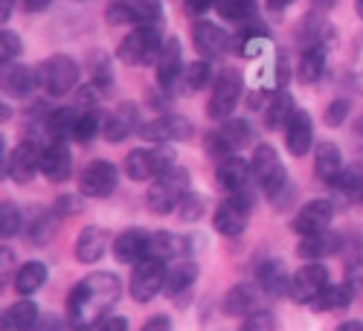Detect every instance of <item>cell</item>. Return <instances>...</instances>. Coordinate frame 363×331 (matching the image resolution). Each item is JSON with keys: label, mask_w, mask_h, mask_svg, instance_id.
I'll list each match as a JSON object with an SVG mask.
<instances>
[{"label": "cell", "mask_w": 363, "mask_h": 331, "mask_svg": "<svg viewBox=\"0 0 363 331\" xmlns=\"http://www.w3.org/2000/svg\"><path fill=\"white\" fill-rule=\"evenodd\" d=\"M119 299V279L113 274H99L84 276L67 296V320L73 331H90L102 320H108L111 308Z\"/></svg>", "instance_id": "cell-1"}, {"label": "cell", "mask_w": 363, "mask_h": 331, "mask_svg": "<svg viewBox=\"0 0 363 331\" xmlns=\"http://www.w3.org/2000/svg\"><path fill=\"white\" fill-rule=\"evenodd\" d=\"M186 195H189V172L180 169V166H172L169 172L155 177V184H151V189L145 195V203H148L151 213L166 215L172 209H177Z\"/></svg>", "instance_id": "cell-2"}, {"label": "cell", "mask_w": 363, "mask_h": 331, "mask_svg": "<svg viewBox=\"0 0 363 331\" xmlns=\"http://www.w3.org/2000/svg\"><path fill=\"white\" fill-rule=\"evenodd\" d=\"M160 50H163V38L157 33V26H137L134 33H128L116 47V58L128 67H137V64H151L160 58Z\"/></svg>", "instance_id": "cell-3"}, {"label": "cell", "mask_w": 363, "mask_h": 331, "mask_svg": "<svg viewBox=\"0 0 363 331\" xmlns=\"http://www.w3.org/2000/svg\"><path fill=\"white\" fill-rule=\"evenodd\" d=\"M105 18L113 26H157L163 21V4L160 0H111Z\"/></svg>", "instance_id": "cell-4"}, {"label": "cell", "mask_w": 363, "mask_h": 331, "mask_svg": "<svg viewBox=\"0 0 363 331\" xmlns=\"http://www.w3.org/2000/svg\"><path fill=\"white\" fill-rule=\"evenodd\" d=\"M79 82V64L70 55H50L38 67V87L47 96H67Z\"/></svg>", "instance_id": "cell-5"}, {"label": "cell", "mask_w": 363, "mask_h": 331, "mask_svg": "<svg viewBox=\"0 0 363 331\" xmlns=\"http://www.w3.org/2000/svg\"><path fill=\"white\" fill-rule=\"evenodd\" d=\"M172 163H174V152L169 145L134 148V152L125 157V174L134 180V184H143V180L160 177L163 172H169Z\"/></svg>", "instance_id": "cell-6"}, {"label": "cell", "mask_w": 363, "mask_h": 331, "mask_svg": "<svg viewBox=\"0 0 363 331\" xmlns=\"http://www.w3.org/2000/svg\"><path fill=\"white\" fill-rule=\"evenodd\" d=\"M241 90H245V82H241V73L235 70H221L213 82V94H209L206 102V113L209 119H230L238 99H241Z\"/></svg>", "instance_id": "cell-7"}, {"label": "cell", "mask_w": 363, "mask_h": 331, "mask_svg": "<svg viewBox=\"0 0 363 331\" xmlns=\"http://www.w3.org/2000/svg\"><path fill=\"white\" fill-rule=\"evenodd\" d=\"M166 279H169L166 262L145 256L131 274V296L137 303H148V299H155L160 291H166Z\"/></svg>", "instance_id": "cell-8"}, {"label": "cell", "mask_w": 363, "mask_h": 331, "mask_svg": "<svg viewBox=\"0 0 363 331\" xmlns=\"http://www.w3.org/2000/svg\"><path fill=\"white\" fill-rule=\"evenodd\" d=\"M250 209H253V195L250 192H238L227 201H221L216 206V215H213V224L221 235H241L250 221Z\"/></svg>", "instance_id": "cell-9"}, {"label": "cell", "mask_w": 363, "mask_h": 331, "mask_svg": "<svg viewBox=\"0 0 363 331\" xmlns=\"http://www.w3.org/2000/svg\"><path fill=\"white\" fill-rule=\"evenodd\" d=\"M250 169H253V180L267 192V195H277L279 189H285L288 177H285V166L279 163V155L274 152L270 145H256L253 152V160H250Z\"/></svg>", "instance_id": "cell-10"}, {"label": "cell", "mask_w": 363, "mask_h": 331, "mask_svg": "<svg viewBox=\"0 0 363 331\" xmlns=\"http://www.w3.org/2000/svg\"><path fill=\"white\" fill-rule=\"evenodd\" d=\"M253 137L247 119H224V123L206 137V152L216 157H233L241 145H247Z\"/></svg>", "instance_id": "cell-11"}, {"label": "cell", "mask_w": 363, "mask_h": 331, "mask_svg": "<svg viewBox=\"0 0 363 331\" xmlns=\"http://www.w3.org/2000/svg\"><path fill=\"white\" fill-rule=\"evenodd\" d=\"M328 267L320 264V262H308L302 264L294 279H291V296L296 299V303H317V299L328 291Z\"/></svg>", "instance_id": "cell-12"}, {"label": "cell", "mask_w": 363, "mask_h": 331, "mask_svg": "<svg viewBox=\"0 0 363 331\" xmlns=\"http://www.w3.org/2000/svg\"><path fill=\"white\" fill-rule=\"evenodd\" d=\"M44 148H47V145H41L35 137H29V140H23V142L15 148V152L9 155V160H6V174L15 180V184H29V180L35 177V172L41 169Z\"/></svg>", "instance_id": "cell-13"}, {"label": "cell", "mask_w": 363, "mask_h": 331, "mask_svg": "<svg viewBox=\"0 0 363 331\" xmlns=\"http://www.w3.org/2000/svg\"><path fill=\"white\" fill-rule=\"evenodd\" d=\"M119 184V172L108 160H94L79 177V189L84 198H108Z\"/></svg>", "instance_id": "cell-14"}, {"label": "cell", "mask_w": 363, "mask_h": 331, "mask_svg": "<svg viewBox=\"0 0 363 331\" xmlns=\"http://www.w3.org/2000/svg\"><path fill=\"white\" fill-rule=\"evenodd\" d=\"M331 218H335V203L325 201V198H317V201H308V203L296 213L294 230H296L299 235H314V232L328 230Z\"/></svg>", "instance_id": "cell-15"}, {"label": "cell", "mask_w": 363, "mask_h": 331, "mask_svg": "<svg viewBox=\"0 0 363 331\" xmlns=\"http://www.w3.org/2000/svg\"><path fill=\"white\" fill-rule=\"evenodd\" d=\"M41 172L52 184H65L73 172V152L65 140H52L41 155Z\"/></svg>", "instance_id": "cell-16"}, {"label": "cell", "mask_w": 363, "mask_h": 331, "mask_svg": "<svg viewBox=\"0 0 363 331\" xmlns=\"http://www.w3.org/2000/svg\"><path fill=\"white\" fill-rule=\"evenodd\" d=\"M148 247H151V232H145L143 227H128L116 235L113 256L123 264H134V262H143L148 256Z\"/></svg>", "instance_id": "cell-17"}, {"label": "cell", "mask_w": 363, "mask_h": 331, "mask_svg": "<svg viewBox=\"0 0 363 331\" xmlns=\"http://www.w3.org/2000/svg\"><path fill=\"white\" fill-rule=\"evenodd\" d=\"M192 44L203 58H218L227 52L230 47V35L218 23H209V21H198L192 26Z\"/></svg>", "instance_id": "cell-18"}, {"label": "cell", "mask_w": 363, "mask_h": 331, "mask_svg": "<svg viewBox=\"0 0 363 331\" xmlns=\"http://www.w3.org/2000/svg\"><path fill=\"white\" fill-rule=\"evenodd\" d=\"M140 137L148 142H163V140H186L192 137V125L184 116H157L151 123L140 125Z\"/></svg>", "instance_id": "cell-19"}, {"label": "cell", "mask_w": 363, "mask_h": 331, "mask_svg": "<svg viewBox=\"0 0 363 331\" xmlns=\"http://www.w3.org/2000/svg\"><path fill=\"white\" fill-rule=\"evenodd\" d=\"M157 82L160 87L172 90L177 82H184V52H180V41L177 38H169L160 50V58H157Z\"/></svg>", "instance_id": "cell-20"}, {"label": "cell", "mask_w": 363, "mask_h": 331, "mask_svg": "<svg viewBox=\"0 0 363 331\" xmlns=\"http://www.w3.org/2000/svg\"><path fill=\"white\" fill-rule=\"evenodd\" d=\"M314 142V125H311V113L308 111H296L291 116V123L285 125V145L294 157L308 155V148Z\"/></svg>", "instance_id": "cell-21"}, {"label": "cell", "mask_w": 363, "mask_h": 331, "mask_svg": "<svg viewBox=\"0 0 363 331\" xmlns=\"http://www.w3.org/2000/svg\"><path fill=\"white\" fill-rule=\"evenodd\" d=\"M291 279L294 276H288V267L279 259H262L256 264V285L270 296H279V293L291 291Z\"/></svg>", "instance_id": "cell-22"}, {"label": "cell", "mask_w": 363, "mask_h": 331, "mask_svg": "<svg viewBox=\"0 0 363 331\" xmlns=\"http://www.w3.org/2000/svg\"><path fill=\"white\" fill-rule=\"evenodd\" d=\"M218 186L230 195H238V192H247V184H250V177H253V169L247 160H241V157H224L221 166H218Z\"/></svg>", "instance_id": "cell-23"}, {"label": "cell", "mask_w": 363, "mask_h": 331, "mask_svg": "<svg viewBox=\"0 0 363 331\" xmlns=\"http://www.w3.org/2000/svg\"><path fill=\"white\" fill-rule=\"evenodd\" d=\"M38 84V70H29L26 64H6L0 73V87L9 96H29V90Z\"/></svg>", "instance_id": "cell-24"}, {"label": "cell", "mask_w": 363, "mask_h": 331, "mask_svg": "<svg viewBox=\"0 0 363 331\" xmlns=\"http://www.w3.org/2000/svg\"><path fill=\"white\" fill-rule=\"evenodd\" d=\"M340 235L337 232H328V230H323V232H314V235H306L299 242V247H296V253L302 256V259H308V262H317V259H325V256H335L337 250H340Z\"/></svg>", "instance_id": "cell-25"}, {"label": "cell", "mask_w": 363, "mask_h": 331, "mask_svg": "<svg viewBox=\"0 0 363 331\" xmlns=\"http://www.w3.org/2000/svg\"><path fill=\"white\" fill-rule=\"evenodd\" d=\"M259 311V293L253 285L241 282V285H233L224 296V314L230 317H250Z\"/></svg>", "instance_id": "cell-26"}, {"label": "cell", "mask_w": 363, "mask_h": 331, "mask_svg": "<svg viewBox=\"0 0 363 331\" xmlns=\"http://www.w3.org/2000/svg\"><path fill=\"white\" fill-rule=\"evenodd\" d=\"M108 250V232L102 227H84L79 232V242H76V259L82 264H94L105 256Z\"/></svg>", "instance_id": "cell-27"}, {"label": "cell", "mask_w": 363, "mask_h": 331, "mask_svg": "<svg viewBox=\"0 0 363 331\" xmlns=\"http://www.w3.org/2000/svg\"><path fill=\"white\" fill-rule=\"evenodd\" d=\"M140 131V123H137V108L131 102H123L111 116H108V125H105V137L108 142H123L128 134Z\"/></svg>", "instance_id": "cell-28"}, {"label": "cell", "mask_w": 363, "mask_h": 331, "mask_svg": "<svg viewBox=\"0 0 363 331\" xmlns=\"http://www.w3.org/2000/svg\"><path fill=\"white\" fill-rule=\"evenodd\" d=\"M343 169H346V166H343L340 148H337L335 142H320V145H317V155H314V172H317V177L335 186V180L340 177Z\"/></svg>", "instance_id": "cell-29"}, {"label": "cell", "mask_w": 363, "mask_h": 331, "mask_svg": "<svg viewBox=\"0 0 363 331\" xmlns=\"http://www.w3.org/2000/svg\"><path fill=\"white\" fill-rule=\"evenodd\" d=\"M294 113H296V108H294L291 94H288V90H279V94H274V96L267 99V105H264V125L270 131L285 128L291 123Z\"/></svg>", "instance_id": "cell-30"}, {"label": "cell", "mask_w": 363, "mask_h": 331, "mask_svg": "<svg viewBox=\"0 0 363 331\" xmlns=\"http://www.w3.org/2000/svg\"><path fill=\"white\" fill-rule=\"evenodd\" d=\"M79 116H82V111H79L76 105L52 111V113L44 119V134H50L52 140H70L73 131H76Z\"/></svg>", "instance_id": "cell-31"}, {"label": "cell", "mask_w": 363, "mask_h": 331, "mask_svg": "<svg viewBox=\"0 0 363 331\" xmlns=\"http://www.w3.org/2000/svg\"><path fill=\"white\" fill-rule=\"evenodd\" d=\"M35 322H38V305L29 303V299H21L4 314V331H29Z\"/></svg>", "instance_id": "cell-32"}, {"label": "cell", "mask_w": 363, "mask_h": 331, "mask_svg": "<svg viewBox=\"0 0 363 331\" xmlns=\"http://www.w3.org/2000/svg\"><path fill=\"white\" fill-rule=\"evenodd\" d=\"M335 189L349 203H360L363 201V166H346L340 177L335 180Z\"/></svg>", "instance_id": "cell-33"}, {"label": "cell", "mask_w": 363, "mask_h": 331, "mask_svg": "<svg viewBox=\"0 0 363 331\" xmlns=\"http://www.w3.org/2000/svg\"><path fill=\"white\" fill-rule=\"evenodd\" d=\"M44 282H47V267L41 264V262H26L18 274H15V288H18V293H35V291H41L44 288Z\"/></svg>", "instance_id": "cell-34"}, {"label": "cell", "mask_w": 363, "mask_h": 331, "mask_svg": "<svg viewBox=\"0 0 363 331\" xmlns=\"http://www.w3.org/2000/svg\"><path fill=\"white\" fill-rule=\"evenodd\" d=\"M323 70H325V47L323 44H314L299 55V79L306 84L317 82L323 76Z\"/></svg>", "instance_id": "cell-35"}, {"label": "cell", "mask_w": 363, "mask_h": 331, "mask_svg": "<svg viewBox=\"0 0 363 331\" xmlns=\"http://www.w3.org/2000/svg\"><path fill=\"white\" fill-rule=\"evenodd\" d=\"M198 279V264L195 262H177L172 270H169V279H166V293L169 296H177L184 293L186 288H192V282Z\"/></svg>", "instance_id": "cell-36"}, {"label": "cell", "mask_w": 363, "mask_h": 331, "mask_svg": "<svg viewBox=\"0 0 363 331\" xmlns=\"http://www.w3.org/2000/svg\"><path fill=\"white\" fill-rule=\"evenodd\" d=\"M105 125H108V116L94 108V111H82L79 123H76V131H73V140L79 142H90L96 134H105Z\"/></svg>", "instance_id": "cell-37"}, {"label": "cell", "mask_w": 363, "mask_h": 331, "mask_svg": "<svg viewBox=\"0 0 363 331\" xmlns=\"http://www.w3.org/2000/svg\"><path fill=\"white\" fill-rule=\"evenodd\" d=\"M184 250H186V245L180 242V238H177L174 232H155V235H151L148 256H155V259L169 262V259H177L180 253H184Z\"/></svg>", "instance_id": "cell-38"}, {"label": "cell", "mask_w": 363, "mask_h": 331, "mask_svg": "<svg viewBox=\"0 0 363 331\" xmlns=\"http://www.w3.org/2000/svg\"><path fill=\"white\" fill-rule=\"evenodd\" d=\"M352 296H354V288L346 282V285H328V291L314 303L317 311H340L346 305H352Z\"/></svg>", "instance_id": "cell-39"}, {"label": "cell", "mask_w": 363, "mask_h": 331, "mask_svg": "<svg viewBox=\"0 0 363 331\" xmlns=\"http://www.w3.org/2000/svg\"><path fill=\"white\" fill-rule=\"evenodd\" d=\"M216 9L230 23H245L256 15V0H216Z\"/></svg>", "instance_id": "cell-40"}, {"label": "cell", "mask_w": 363, "mask_h": 331, "mask_svg": "<svg viewBox=\"0 0 363 331\" xmlns=\"http://www.w3.org/2000/svg\"><path fill=\"white\" fill-rule=\"evenodd\" d=\"M209 79H213V67H209V62H192V64H186V70H184V84L189 94H198V90H203L206 84H209Z\"/></svg>", "instance_id": "cell-41"}, {"label": "cell", "mask_w": 363, "mask_h": 331, "mask_svg": "<svg viewBox=\"0 0 363 331\" xmlns=\"http://www.w3.org/2000/svg\"><path fill=\"white\" fill-rule=\"evenodd\" d=\"M299 35L308 41V47H314V44H323V47H325V41L335 35V29H331V23H328L325 18L311 15V18H306V26H302Z\"/></svg>", "instance_id": "cell-42"}, {"label": "cell", "mask_w": 363, "mask_h": 331, "mask_svg": "<svg viewBox=\"0 0 363 331\" xmlns=\"http://www.w3.org/2000/svg\"><path fill=\"white\" fill-rule=\"evenodd\" d=\"M58 218H62V215H41V218L35 221V227L29 230V242H33V245H47V242H52V235H55V230H58Z\"/></svg>", "instance_id": "cell-43"}, {"label": "cell", "mask_w": 363, "mask_h": 331, "mask_svg": "<svg viewBox=\"0 0 363 331\" xmlns=\"http://www.w3.org/2000/svg\"><path fill=\"white\" fill-rule=\"evenodd\" d=\"M21 224H23V218H21V213H18V206L6 201L4 206H0V235L12 238V235L21 230Z\"/></svg>", "instance_id": "cell-44"}, {"label": "cell", "mask_w": 363, "mask_h": 331, "mask_svg": "<svg viewBox=\"0 0 363 331\" xmlns=\"http://www.w3.org/2000/svg\"><path fill=\"white\" fill-rule=\"evenodd\" d=\"M180 218L184 221H201L203 218V213H206V203H203V198L201 195H195V192H189L184 201H180Z\"/></svg>", "instance_id": "cell-45"}, {"label": "cell", "mask_w": 363, "mask_h": 331, "mask_svg": "<svg viewBox=\"0 0 363 331\" xmlns=\"http://www.w3.org/2000/svg\"><path fill=\"white\" fill-rule=\"evenodd\" d=\"M18 52H21V38L15 33H9V29H4V33H0V62L12 64V58Z\"/></svg>", "instance_id": "cell-46"}, {"label": "cell", "mask_w": 363, "mask_h": 331, "mask_svg": "<svg viewBox=\"0 0 363 331\" xmlns=\"http://www.w3.org/2000/svg\"><path fill=\"white\" fill-rule=\"evenodd\" d=\"M277 328V320L270 311H256L245 320V325H241L238 331H274Z\"/></svg>", "instance_id": "cell-47"}, {"label": "cell", "mask_w": 363, "mask_h": 331, "mask_svg": "<svg viewBox=\"0 0 363 331\" xmlns=\"http://www.w3.org/2000/svg\"><path fill=\"white\" fill-rule=\"evenodd\" d=\"M343 119H349V99H335L328 108H325V123L331 125V128H337V125H343Z\"/></svg>", "instance_id": "cell-48"}, {"label": "cell", "mask_w": 363, "mask_h": 331, "mask_svg": "<svg viewBox=\"0 0 363 331\" xmlns=\"http://www.w3.org/2000/svg\"><path fill=\"white\" fill-rule=\"evenodd\" d=\"M52 213H58V215H76V213H82V201L65 195V198H58V203H55Z\"/></svg>", "instance_id": "cell-49"}, {"label": "cell", "mask_w": 363, "mask_h": 331, "mask_svg": "<svg viewBox=\"0 0 363 331\" xmlns=\"http://www.w3.org/2000/svg\"><path fill=\"white\" fill-rule=\"evenodd\" d=\"M94 331H128V320L125 317H108Z\"/></svg>", "instance_id": "cell-50"}, {"label": "cell", "mask_w": 363, "mask_h": 331, "mask_svg": "<svg viewBox=\"0 0 363 331\" xmlns=\"http://www.w3.org/2000/svg\"><path fill=\"white\" fill-rule=\"evenodd\" d=\"M140 331H172V320L163 317V314H160V317H151Z\"/></svg>", "instance_id": "cell-51"}, {"label": "cell", "mask_w": 363, "mask_h": 331, "mask_svg": "<svg viewBox=\"0 0 363 331\" xmlns=\"http://www.w3.org/2000/svg\"><path fill=\"white\" fill-rule=\"evenodd\" d=\"M209 6H216V0H186V9H189L192 15L209 12Z\"/></svg>", "instance_id": "cell-52"}, {"label": "cell", "mask_w": 363, "mask_h": 331, "mask_svg": "<svg viewBox=\"0 0 363 331\" xmlns=\"http://www.w3.org/2000/svg\"><path fill=\"white\" fill-rule=\"evenodd\" d=\"M52 0H23V9L26 12H44Z\"/></svg>", "instance_id": "cell-53"}, {"label": "cell", "mask_w": 363, "mask_h": 331, "mask_svg": "<svg viewBox=\"0 0 363 331\" xmlns=\"http://www.w3.org/2000/svg\"><path fill=\"white\" fill-rule=\"evenodd\" d=\"M12 6H15V0H0V23H6V21H9Z\"/></svg>", "instance_id": "cell-54"}, {"label": "cell", "mask_w": 363, "mask_h": 331, "mask_svg": "<svg viewBox=\"0 0 363 331\" xmlns=\"http://www.w3.org/2000/svg\"><path fill=\"white\" fill-rule=\"evenodd\" d=\"M337 331H363V322H357V320H349V322H343Z\"/></svg>", "instance_id": "cell-55"}, {"label": "cell", "mask_w": 363, "mask_h": 331, "mask_svg": "<svg viewBox=\"0 0 363 331\" xmlns=\"http://www.w3.org/2000/svg\"><path fill=\"white\" fill-rule=\"evenodd\" d=\"M311 4H314L317 9H331V6L337 4V0H311Z\"/></svg>", "instance_id": "cell-56"}, {"label": "cell", "mask_w": 363, "mask_h": 331, "mask_svg": "<svg viewBox=\"0 0 363 331\" xmlns=\"http://www.w3.org/2000/svg\"><path fill=\"white\" fill-rule=\"evenodd\" d=\"M267 4H270V9H285L291 0H267Z\"/></svg>", "instance_id": "cell-57"}, {"label": "cell", "mask_w": 363, "mask_h": 331, "mask_svg": "<svg viewBox=\"0 0 363 331\" xmlns=\"http://www.w3.org/2000/svg\"><path fill=\"white\" fill-rule=\"evenodd\" d=\"M354 12L363 18V0H354Z\"/></svg>", "instance_id": "cell-58"}, {"label": "cell", "mask_w": 363, "mask_h": 331, "mask_svg": "<svg viewBox=\"0 0 363 331\" xmlns=\"http://www.w3.org/2000/svg\"><path fill=\"white\" fill-rule=\"evenodd\" d=\"M354 128H357V134H360V137H363V116H360V119H357V125H354Z\"/></svg>", "instance_id": "cell-59"}]
</instances>
